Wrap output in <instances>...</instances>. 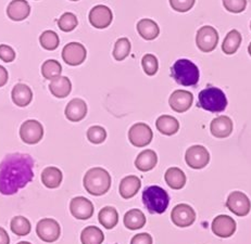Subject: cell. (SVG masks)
I'll return each instance as SVG.
<instances>
[{
  "label": "cell",
  "instance_id": "1",
  "mask_svg": "<svg viewBox=\"0 0 251 244\" xmlns=\"http://www.w3.org/2000/svg\"><path fill=\"white\" fill-rule=\"evenodd\" d=\"M34 178V160L29 154L12 153L0 163V193L13 196Z\"/></svg>",
  "mask_w": 251,
  "mask_h": 244
},
{
  "label": "cell",
  "instance_id": "2",
  "mask_svg": "<svg viewBox=\"0 0 251 244\" xmlns=\"http://www.w3.org/2000/svg\"><path fill=\"white\" fill-rule=\"evenodd\" d=\"M84 188L89 194L100 197L107 193L111 187V176L101 167L90 168L84 176Z\"/></svg>",
  "mask_w": 251,
  "mask_h": 244
},
{
  "label": "cell",
  "instance_id": "3",
  "mask_svg": "<svg viewBox=\"0 0 251 244\" xmlns=\"http://www.w3.org/2000/svg\"><path fill=\"white\" fill-rule=\"evenodd\" d=\"M171 75L177 84L182 86H195L199 82L200 73L196 64L188 59H179L171 68Z\"/></svg>",
  "mask_w": 251,
  "mask_h": 244
},
{
  "label": "cell",
  "instance_id": "4",
  "mask_svg": "<svg viewBox=\"0 0 251 244\" xmlns=\"http://www.w3.org/2000/svg\"><path fill=\"white\" fill-rule=\"evenodd\" d=\"M198 107L212 113L223 112L227 107V98L222 89L209 86L200 91Z\"/></svg>",
  "mask_w": 251,
  "mask_h": 244
},
{
  "label": "cell",
  "instance_id": "5",
  "mask_svg": "<svg viewBox=\"0 0 251 244\" xmlns=\"http://www.w3.org/2000/svg\"><path fill=\"white\" fill-rule=\"evenodd\" d=\"M143 202L150 214H163L169 206L170 197L163 188L149 186L143 192Z\"/></svg>",
  "mask_w": 251,
  "mask_h": 244
},
{
  "label": "cell",
  "instance_id": "6",
  "mask_svg": "<svg viewBox=\"0 0 251 244\" xmlns=\"http://www.w3.org/2000/svg\"><path fill=\"white\" fill-rule=\"evenodd\" d=\"M219 43V33L217 29L210 25L202 26L196 35V44L202 52L213 51L218 46Z\"/></svg>",
  "mask_w": 251,
  "mask_h": 244
},
{
  "label": "cell",
  "instance_id": "7",
  "mask_svg": "<svg viewBox=\"0 0 251 244\" xmlns=\"http://www.w3.org/2000/svg\"><path fill=\"white\" fill-rule=\"evenodd\" d=\"M36 233L44 242H56L61 235V228L59 222L53 218L41 219L36 225Z\"/></svg>",
  "mask_w": 251,
  "mask_h": 244
},
{
  "label": "cell",
  "instance_id": "8",
  "mask_svg": "<svg viewBox=\"0 0 251 244\" xmlns=\"http://www.w3.org/2000/svg\"><path fill=\"white\" fill-rule=\"evenodd\" d=\"M20 137L26 144H36L44 137V127L36 119H27L20 127Z\"/></svg>",
  "mask_w": 251,
  "mask_h": 244
},
{
  "label": "cell",
  "instance_id": "9",
  "mask_svg": "<svg viewBox=\"0 0 251 244\" xmlns=\"http://www.w3.org/2000/svg\"><path fill=\"white\" fill-rule=\"evenodd\" d=\"M153 133L147 124L145 123H136L129 128L128 131V139L129 142L134 147L143 148L146 147L152 141Z\"/></svg>",
  "mask_w": 251,
  "mask_h": 244
},
{
  "label": "cell",
  "instance_id": "10",
  "mask_svg": "<svg viewBox=\"0 0 251 244\" xmlns=\"http://www.w3.org/2000/svg\"><path fill=\"white\" fill-rule=\"evenodd\" d=\"M185 161L193 169H202L210 162V153L203 146H192L185 153Z\"/></svg>",
  "mask_w": 251,
  "mask_h": 244
},
{
  "label": "cell",
  "instance_id": "11",
  "mask_svg": "<svg viewBox=\"0 0 251 244\" xmlns=\"http://www.w3.org/2000/svg\"><path fill=\"white\" fill-rule=\"evenodd\" d=\"M171 219L175 226L179 228H186L192 226L196 221V212L188 204H178L171 213Z\"/></svg>",
  "mask_w": 251,
  "mask_h": 244
},
{
  "label": "cell",
  "instance_id": "12",
  "mask_svg": "<svg viewBox=\"0 0 251 244\" xmlns=\"http://www.w3.org/2000/svg\"><path fill=\"white\" fill-rule=\"evenodd\" d=\"M226 206L228 210L235 215L244 217L248 215L251 208V203L249 198L244 192L234 191L228 196L226 201Z\"/></svg>",
  "mask_w": 251,
  "mask_h": 244
},
{
  "label": "cell",
  "instance_id": "13",
  "mask_svg": "<svg viewBox=\"0 0 251 244\" xmlns=\"http://www.w3.org/2000/svg\"><path fill=\"white\" fill-rule=\"evenodd\" d=\"M87 51L82 44L70 43L65 44L62 50L63 61L71 67H77L86 59Z\"/></svg>",
  "mask_w": 251,
  "mask_h": 244
},
{
  "label": "cell",
  "instance_id": "14",
  "mask_svg": "<svg viewBox=\"0 0 251 244\" xmlns=\"http://www.w3.org/2000/svg\"><path fill=\"white\" fill-rule=\"evenodd\" d=\"M89 23L92 24L94 27L103 29L107 28L110 24L112 23L113 14L111 9L103 4H98V6L94 7L89 12Z\"/></svg>",
  "mask_w": 251,
  "mask_h": 244
},
{
  "label": "cell",
  "instance_id": "15",
  "mask_svg": "<svg viewBox=\"0 0 251 244\" xmlns=\"http://www.w3.org/2000/svg\"><path fill=\"white\" fill-rule=\"evenodd\" d=\"M70 212L74 218L79 221H87L94 215V205L88 199L76 197L70 202Z\"/></svg>",
  "mask_w": 251,
  "mask_h": 244
},
{
  "label": "cell",
  "instance_id": "16",
  "mask_svg": "<svg viewBox=\"0 0 251 244\" xmlns=\"http://www.w3.org/2000/svg\"><path fill=\"white\" fill-rule=\"evenodd\" d=\"M236 222L228 215H219L212 222V231L219 238H229L236 231Z\"/></svg>",
  "mask_w": 251,
  "mask_h": 244
},
{
  "label": "cell",
  "instance_id": "17",
  "mask_svg": "<svg viewBox=\"0 0 251 244\" xmlns=\"http://www.w3.org/2000/svg\"><path fill=\"white\" fill-rule=\"evenodd\" d=\"M194 102V96L187 90H175L170 96L169 104L173 111L177 113H184L192 108Z\"/></svg>",
  "mask_w": 251,
  "mask_h": 244
},
{
  "label": "cell",
  "instance_id": "18",
  "mask_svg": "<svg viewBox=\"0 0 251 244\" xmlns=\"http://www.w3.org/2000/svg\"><path fill=\"white\" fill-rule=\"evenodd\" d=\"M65 116L71 122H81L87 114V104L79 98L72 99L65 108Z\"/></svg>",
  "mask_w": 251,
  "mask_h": 244
},
{
  "label": "cell",
  "instance_id": "19",
  "mask_svg": "<svg viewBox=\"0 0 251 244\" xmlns=\"http://www.w3.org/2000/svg\"><path fill=\"white\" fill-rule=\"evenodd\" d=\"M211 133L217 138H227L233 133V121L228 116H218L210 124Z\"/></svg>",
  "mask_w": 251,
  "mask_h": 244
},
{
  "label": "cell",
  "instance_id": "20",
  "mask_svg": "<svg viewBox=\"0 0 251 244\" xmlns=\"http://www.w3.org/2000/svg\"><path fill=\"white\" fill-rule=\"evenodd\" d=\"M31 13V7L25 0H12L7 7V16L12 21H23Z\"/></svg>",
  "mask_w": 251,
  "mask_h": 244
},
{
  "label": "cell",
  "instance_id": "21",
  "mask_svg": "<svg viewBox=\"0 0 251 244\" xmlns=\"http://www.w3.org/2000/svg\"><path fill=\"white\" fill-rule=\"evenodd\" d=\"M11 98L13 103L20 108L27 107L32 102L33 92L27 85L25 84H17L13 87L11 92Z\"/></svg>",
  "mask_w": 251,
  "mask_h": 244
},
{
  "label": "cell",
  "instance_id": "22",
  "mask_svg": "<svg viewBox=\"0 0 251 244\" xmlns=\"http://www.w3.org/2000/svg\"><path fill=\"white\" fill-rule=\"evenodd\" d=\"M140 186H142V181L137 176L130 175L124 177L121 182H120L119 192L121 194L123 199H132L137 194L139 191Z\"/></svg>",
  "mask_w": 251,
  "mask_h": 244
},
{
  "label": "cell",
  "instance_id": "23",
  "mask_svg": "<svg viewBox=\"0 0 251 244\" xmlns=\"http://www.w3.org/2000/svg\"><path fill=\"white\" fill-rule=\"evenodd\" d=\"M49 90L56 98L63 99L71 93L72 83L68 77L59 76L50 82Z\"/></svg>",
  "mask_w": 251,
  "mask_h": 244
},
{
  "label": "cell",
  "instance_id": "24",
  "mask_svg": "<svg viewBox=\"0 0 251 244\" xmlns=\"http://www.w3.org/2000/svg\"><path fill=\"white\" fill-rule=\"evenodd\" d=\"M158 163V155L153 150H144L140 152L136 160H135V166L140 172H149L155 167Z\"/></svg>",
  "mask_w": 251,
  "mask_h": 244
},
{
  "label": "cell",
  "instance_id": "25",
  "mask_svg": "<svg viewBox=\"0 0 251 244\" xmlns=\"http://www.w3.org/2000/svg\"><path fill=\"white\" fill-rule=\"evenodd\" d=\"M165 182L168 183L170 188L174 189V190H179L183 189L186 185V175L178 167H170L167 172H165Z\"/></svg>",
  "mask_w": 251,
  "mask_h": 244
},
{
  "label": "cell",
  "instance_id": "26",
  "mask_svg": "<svg viewBox=\"0 0 251 244\" xmlns=\"http://www.w3.org/2000/svg\"><path fill=\"white\" fill-rule=\"evenodd\" d=\"M137 32L145 41H153L159 36L160 28L151 19H143L137 23Z\"/></svg>",
  "mask_w": 251,
  "mask_h": 244
},
{
  "label": "cell",
  "instance_id": "27",
  "mask_svg": "<svg viewBox=\"0 0 251 244\" xmlns=\"http://www.w3.org/2000/svg\"><path fill=\"white\" fill-rule=\"evenodd\" d=\"M63 174L58 167H46L42 173V182L45 187L49 189H56L61 185Z\"/></svg>",
  "mask_w": 251,
  "mask_h": 244
},
{
  "label": "cell",
  "instance_id": "28",
  "mask_svg": "<svg viewBox=\"0 0 251 244\" xmlns=\"http://www.w3.org/2000/svg\"><path fill=\"white\" fill-rule=\"evenodd\" d=\"M158 131L165 136H173L178 132L179 123L176 118L171 115L159 116L155 122Z\"/></svg>",
  "mask_w": 251,
  "mask_h": 244
},
{
  "label": "cell",
  "instance_id": "29",
  "mask_svg": "<svg viewBox=\"0 0 251 244\" xmlns=\"http://www.w3.org/2000/svg\"><path fill=\"white\" fill-rule=\"evenodd\" d=\"M145 225H146V216L138 208L129 210L124 215V226L129 230H138Z\"/></svg>",
  "mask_w": 251,
  "mask_h": 244
},
{
  "label": "cell",
  "instance_id": "30",
  "mask_svg": "<svg viewBox=\"0 0 251 244\" xmlns=\"http://www.w3.org/2000/svg\"><path fill=\"white\" fill-rule=\"evenodd\" d=\"M98 221L108 230L113 229L119 222L118 211L113 206H104L98 214Z\"/></svg>",
  "mask_w": 251,
  "mask_h": 244
},
{
  "label": "cell",
  "instance_id": "31",
  "mask_svg": "<svg viewBox=\"0 0 251 244\" xmlns=\"http://www.w3.org/2000/svg\"><path fill=\"white\" fill-rule=\"evenodd\" d=\"M242 35L237 29H232L229 33H227L222 44L223 52L225 54H234L235 52H237L240 44H242Z\"/></svg>",
  "mask_w": 251,
  "mask_h": 244
},
{
  "label": "cell",
  "instance_id": "32",
  "mask_svg": "<svg viewBox=\"0 0 251 244\" xmlns=\"http://www.w3.org/2000/svg\"><path fill=\"white\" fill-rule=\"evenodd\" d=\"M103 240V232L96 226H88L81 233L82 244H101Z\"/></svg>",
  "mask_w": 251,
  "mask_h": 244
},
{
  "label": "cell",
  "instance_id": "33",
  "mask_svg": "<svg viewBox=\"0 0 251 244\" xmlns=\"http://www.w3.org/2000/svg\"><path fill=\"white\" fill-rule=\"evenodd\" d=\"M10 228L11 231L19 237H25L31 232V222L28 219L24 216H16L11 219L10 222Z\"/></svg>",
  "mask_w": 251,
  "mask_h": 244
},
{
  "label": "cell",
  "instance_id": "34",
  "mask_svg": "<svg viewBox=\"0 0 251 244\" xmlns=\"http://www.w3.org/2000/svg\"><path fill=\"white\" fill-rule=\"evenodd\" d=\"M61 73H62V67L57 60H47V61H45L43 63L42 74L46 79L52 81V79L61 75Z\"/></svg>",
  "mask_w": 251,
  "mask_h": 244
},
{
  "label": "cell",
  "instance_id": "35",
  "mask_svg": "<svg viewBox=\"0 0 251 244\" xmlns=\"http://www.w3.org/2000/svg\"><path fill=\"white\" fill-rule=\"evenodd\" d=\"M130 42L126 37H122L119 38L117 43L114 44V49H113V57L117 61H123L124 59H126L128 57V54L130 52Z\"/></svg>",
  "mask_w": 251,
  "mask_h": 244
},
{
  "label": "cell",
  "instance_id": "36",
  "mask_svg": "<svg viewBox=\"0 0 251 244\" xmlns=\"http://www.w3.org/2000/svg\"><path fill=\"white\" fill-rule=\"evenodd\" d=\"M39 43H41L42 47L46 50L52 51L56 50L59 47V36L56 32L53 31H45L41 36H39Z\"/></svg>",
  "mask_w": 251,
  "mask_h": 244
},
{
  "label": "cell",
  "instance_id": "37",
  "mask_svg": "<svg viewBox=\"0 0 251 244\" xmlns=\"http://www.w3.org/2000/svg\"><path fill=\"white\" fill-rule=\"evenodd\" d=\"M77 24H78V21H77L76 16H74V14L71 12L63 13L58 20L59 28L65 33L72 32L73 29L76 28Z\"/></svg>",
  "mask_w": 251,
  "mask_h": 244
},
{
  "label": "cell",
  "instance_id": "38",
  "mask_svg": "<svg viewBox=\"0 0 251 244\" xmlns=\"http://www.w3.org/2000/svg\"><path fill=\"white\" fill-rule=\"evenodd\" d=\"M142 67H143L144 72L146 73L148 76H153L157 74L159 69L158 59L151 53L145 54L142 59Z\"/></svg>",
  "mask_w": 251,
  "mask_h": 244
},
{
  "label": "cell",
  "instance_id": "39",
  "mask_svg": "<svg viewBox=\"0 0 251 244\" xmlns=\"http://www.w3.org/2000/svg\"><path fill=\"white\" fill-rule=\"evenodd\" d=\"M87 139L94 144H100L107 139V132L101 126H92L87 131Z\"/></svg>",
  "mask_w": 251,
  "mask_h": 244
},
{
  "label": "cell",
  "instance_id": "40",
  "mask_svg": "<svg viewBox=\"0 0 251 244\" xmlns=\"http://www.w3.org/2000/svg\"><path fill=\"white\" fill-rule=\"evenodd\" d=\"M223 6L232 13H240L247 7V0H223Z\"/></svg>",
  "mask_w": 251,
  "mask_h": 244
},
{
  "label": "cell",
  "instance_id": "41",
  "mask_svg": "<svg viewBox=\"0 0 251 244\" xmlns=\"http://www.w3.org/2000/svg\"><path fill=\"white\" fill-rule=\"evenodd\" d=\"M170 6L177 12H187L195 6L196 0H169Z\"/></svg>",
  "mask_w": 251,
  "mask_h": 244
},
{
  "label": "cell",
  "instance_id": "42",
  "mask_svg": "<svg viewBox=\"0 0 251 244\" xmlns=\"http://www.w3.org/2000/svg\"><path fill=\"white\" fill-rule=\"evenodd\" d=\"M0 59L3 62H12L16 59V52L8 44H0Z\"/></svg>",
  "mask_w": 251,
  "mask_h": 244
},
{
  "label": "cell",
  "instance_id": "43",
  "mask_svg": "<svg viewBox=\"0 0 251 244\" xmlns=\"http://www.w3.org/2000/svg\"><path fill=\"white\" fill-rule=\"evenodd\" d=\"M130 244H152V237L147 232L138 233L133 237Z\"/></svg>",
  "mask_w": 251,
  "mask_h": 244
},
{
  "label": "cell",
  "instance_id": "44",
  "mask_svg": "<svg viewBox=\"0 0 251 244\" xmlns=\"http://www.w3.org/2000/svg\"><path fill=\"white\" fill-rule=\"evenodd\" d=\"M9 75L6 67L0 66V87H3L8 83Z\"/></svg>",
  "mask_w": 251,
  "mask_h": 244
},
{
  "label": "cell",
  "instance_id": "45",
  "mask_svg": "<svg viewBox=\"0 0 251 244\" xmlns=\"http://www.w3.org/2000/svg\"><path fill=\"white\" fill-rule=\"evenodd\" d=\"M0 244H10V237L2 227H0Z\"/></svg>",
  "mask_w": 251,
  "mask_h": 244
},
{
  "label": "cell",
  "instance_id": "46",
  "mask_svg": "<svg viewBox=\"0 0 251 244\" xmlns=\"http://www.w3.org/2000/svg\"><path fill=\"white\" fill-rule=\"evenodd\" d=\"M18 244H32V243H29V242H26V241H21V242H19Z\"/></svg>",
  "mask_w": 251,
  "mask_h": 244
},
{
  "label": "cell",
  "instance_id": "47",
  "mask_svg": "<svg viewBox=\"0 0 251 244\" xmlns=\"http://www.w3.org/2000/svg\"><path fill=\"white\" fill-rule=\"evenodd\" d=\"M248 52H249V54H250V57H251V43H250V44H249V47H248Z\"/></svg>",
  "mask_w": 251,
  "mask_h": 244
},
{
  "label": "cell",
  "instance_id": "48",
  "mask_svg": "<svg viewBox=\"0 0 251 244\" xmlns=\"http://www.w3.org/2000/svg\"><path fill=\"white\" fill-rule=\"evenodd\" d=\"M71 1H78V0H71Z\"/></svg>",
  "mask_w": 251,
  "mask_h": 244
},
{
  "label": "cell",
  "instance_id": "49",
  "mask_svg": "<svg viewBox=\"0 0 251 244\" xmlns=\"http://www.w3.org/2000/svg\"><path fill=\"white\" fill-rule=\"evenodd\" d=\"M250 28H251V23H250Z\"/></svg>",
  "mask_w": 251,
  "mask_h": 244
}]
</instances>
